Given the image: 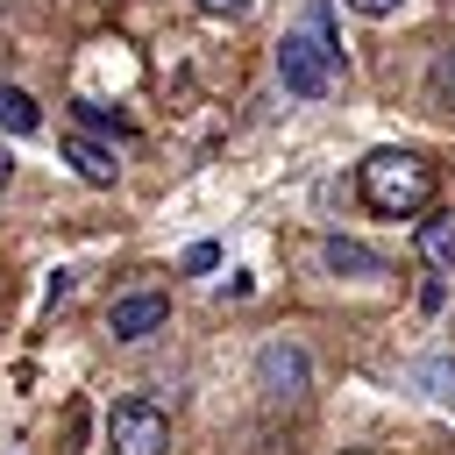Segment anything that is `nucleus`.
Wrapping results in <instances>:
<instances>
[{
	"mask_svg": "<svg viewBox=\"0 0 455 455\" xmlns=\"http://www.w3.org/2000/svg\"><path fill=\"white\" fill-rule=\"evenodd\" d=\"M213 263H220L213 242H192V249H185V270H213Z\"/></svg>",
	"mask_w": 455,
	"mask_h": 455,
	"instance_id": "11",
	"label": "nucleus"
},
{
	"mask_svg": "<svg viewBox=\"0 0 455 455\" xmlns=\"http://www.w3.org/2000/svg\"><path fill=\"white\" fill-rule=\"evenodd\" d=\"M419 384H441V398H455V370H441V363H419Z\"/></svg>",
	"mask_w": 455,
	"mask_h": 455,
	"instance_id": "12",
	"label": "nucleus"
},
{
	"mask_svg": "<svg viewBox=\"0 0 455 455\" xmlns=\"http://www.w3.org/2000/svg\"><path fill=\"white\" fill-rule=\"evenodd\" d=\"M0 128H7V135H36V128H43V107H36L21 85H0Z\"/></svg>",
	"mask_w": 455,
	"mask_h": 455,
	"instance_id": "9",
	"label": "nucleus"
},
{
	"mask_svg": "<svg viewBox=\"0 0 455 455\" xmlns=\"http://www.w3.org/2000/svg\"><path fill=\"white\" fill-rule=\"evenodd\" d=\"M427 92H434V107H448V114H455V50H441V57H434Z\"/></svg>",
	"mask_w": 455,
	"mask_h": 455,
	"instance_id": "10",
	"label": "nucleus"
},
{
	"mask_svg": "<svg viewBox=\"0 0 455 455\" xmlns=\"http://www.w3.org/2000/svg\"><path fill=\"white\" fill-rule=\"evenodd\" d=\"M348 7H355V14H370V21H377V14H398V7H405V0H348Z\"/></svg>",
	"mask_w": 455,
	"mask_h": 455,
	"instance_id": "13",
	"label": "nucleus"
},
{
	"mask_svg": "<svg viewBox=\"0 0 455 455\" xmlns=\"http://www.w3.org/2000/svg\"><path fill=\"white\" fill-rule=\"evenodd\" d=\"M164 320H171V299H164V291H128V299L107 306V334H114V341H142V334H156Z\"/></svg>",
	"mask_w": 455,
	"mask_h": 455,
	"instance_id": "4",
	"label": "nucleus"
},
{
	"mask_svg": "<svg viewBox=\"0 0 455 455\" xmlns=\"http://www.w3.org/2000/svg\"><path fill=\"white\" fill-rule=\"evenodd\" d=\"M334 64H341V43L313 21V28H291L277 43V85L291 100H327L334 92Z\"/></svg>",
	"mask_w": 455,
	"mask_h": 455,
	"instance_id": "2",
	"label": "nucleus"
},
{
	"mask_svg": "<svg viewBox=\"0 0 455 455\" xmlns=\"http://www.w3.org/2000/svg\"><path fill=\"white\" fill-rule=\"evenodd\" d=\"M64 164L85 178V185H114L121 178V164H114V149H100L92 135H64Z\"/></svg>",
	"mask_w": 455,
	"mask_h": 455,
	"instance_id": "6",
	"label": "nucleus"
},
{
	"mask_svg": "<svg viewBox=\"0 0 455 455\" xmlns=\"http://www.w3.org/2000/svg\"><path fill=\"white\" fill-rule=\"evenodd\" d=\"M7 178H14V156H7V149H0V192H7Z\"/></svg>",
	"mask_w": 455,
	"mask_h": 455,
	"instance_id": "15",
	"label": "nucleus"
},
{
	"mask_svg": "<svg viewBox=\"0 0 455 455\" xmlns=\"http://www.w3.org/2000/svg\"><path fill=\"white\" fill-rule=\"evenodd\" d=\"M206 14H249V0H199Z\"/></svg>",
	"mask_w": 455,
	"mask_h": 455,
	"instance_id": "14",
	"label": "nucleus"
},
{
	"mask_svg": "<svg viewBox=\"0 0 455 455\" xmlns=\"http://www.w3.org/2000/svg\"><path fill=\"white\" fill-rule=\"evenodd\" d=\"M107 448L114 455H164L171 448V419L156 398H121L107 412Z\"/></svg>",
	"mask_w": 455,
	"mask_h": 455,
	"instance_id": "3",
	"label": "nucleus"
},
{
	"mask_svg": "<svg viewBox=\"0 0 455 455\" xmlns=\"http://www.w3.org/2000/svg\"><path fill=\"white\" fill-rule=\"evenodd\" d=\"M320 263H327L334 277H384V256H370V249H363V242H348V235H327Z\"/></svg>",
	"mask_w": 455,
	"mask_h": 455,
	"instance_id": "7",
	"label": "nucleus"
},
{
	"mask_svg": "<svg viewBox=\"0 0 455 455\" xmlns=\"http://www.w3.org/2000/svg\"><path fill=\"white\" fill-rule=\"evenodd\" d=\"M434 192H441V171L419 149H370L363 156V199L377 213H398V220L405 213H427Z\"/></svg>",
	"mask_w": 455,
	"mask_h": 455,
	"instance_id": "1",
	"label": "nucleus"
},
{
	"mask_svg": "<svg viewBox=\"0 0 455 455\" xmlns=\"http://www.w3.org/2000/svg\"><path fill=\"white\" fill-rule=\"evenodd\" d=\"M256 384H263L270 398H299V391H306V355H299L291 341H270V348L256 355Z\"/></svg>",
	"mask_w": 455,
	"mask_h": 455,
	"instance_id": "5",
	"label": "nucleus"
},
{
	"mask_svg": "<svg viewBox=\"0 0 455 455\" xmlns=\"http://www.w3.org/2000/svg\"><path fill=\"white\" fill-rule=\"evenodd\" d=\"M419 263L441 270V277H455V220H448V213L419 220Z\"/></svg>",
	"mask_w": 455,
	"mask_h": 455,
	"instance_id": "8",
	"label": "nucleus"
}]
</instances>
